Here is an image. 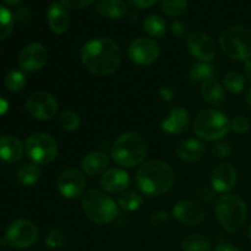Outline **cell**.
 Returning <instances> with one entry per match:
<instances>
[{
  "mask_svg": "<svg viewBox=\"0 0 251 251\" xmlns=\"http://www.w3.org/2000/svg\"><path fill=\"white\" fill-rule=\"evenodd\" d=\"M81 63L90 73L98 76L115 73L122 63V51L117 42L110 38H93L81 49Z\"/></svg>",
  "mask_w": 251,
  "mask_h": 251,
  "instance_id": "cell-1",
  "label": "cell"
},
{
  "mask_svg": "<svg viewBox=\"0 0 251 251\" xmlns=\"http://www.w3.org/2000/svg\"><path fill=\"white\" fill-rule=\"evenodd\" d=\"M137 188L147 196H161L174 184V172L168 163L158 159L144 162L136 172Z\"/></svg>",
  "mask_w": 251,
  "mask_h": 251,
  "instance_id": "cell-2",
  "label": "cell"
},
{
  "mask_svg": "<svg viewBox=\"0 0 251 251\" xmlns=\"http://www.w3.org/2000/svg\"><path fill=\"white\" fill-rule=\"evenodd\" d=\"M112 158L115 163L126 168H132L144 163L147 154L146 140L135 131L120 135L110 150Z\"/></svg>",
  "mask_w": 251,
  "mask_h": 251,
  "instance_id": "cell-3",
  "label": "cell"
},
{
  "mask_svg": "<svg viewBox=\"0 0 251 251\" xmlns=\"http://www.w3.org/2000/svg\"><path fill=\"white\" fill-rule=\"evenodd\" d=\"M216 216L227 232H238L247 220V203L238 195H222L216 203Z\"/></svg>",
  "mask_w": 251,
  "mask_h": 251,
  "instance_id": "cell-4",
  "label": "cell"
},
{
  "mask_svg": "<svg viewBox=\"0 0 251 251\" xmlns=\"http://www.w3.org/2000/svg\"><path fill=\"white\" fill-rule=\"evenodd\" d=\"M81 202L85 215L97 225L112 223L118 216L117 203L107 194L96 189L85 191Z\"/></svg>",
  "mask_w": 251,
  "mask_h": 251,
  "instance_id": "cell-5",
  "label": "cell"
},
{
  "mask_svg": "<svg viewBox=\"0 0 251 251\" xmlns=\"http://www.w3.org/2000/svg\"><path fill=\"white\" fill-rule=\"evenodd\" d=\"M230 130V122L226 114L216 109H205L196 115L194 131L206 141L222 139Z\"/></svg>",
  "mask_w": 251,
  "mask_h": 251,
  "instance_id": "cell-6",
  "label": "cell"
},
{
  "mask_svg": "<svg viewBox=\"0 0 251 251\" xmlns=\"http://www.w3.org/2000/svg\"><path fill=\"white\" fill-rule=\"evenodd\" d=\"M220 46L223 53L235 60L251 59V32L242 26H232L222 32Z\"/></svg>",
  "mask_w": 251,
  "mask_h": 251,
  "instance_id": "cell-7",
  "label": "cell"
},
{
  "mask_svg": "<svg viewBox=\"0 0 251 251\" xmlns=\"http://www.w3.org/2000/svg\"><path fill=\"white\" fill-rule=\"evenodd\" d=\"M26 153L34 164L46 166L51 163L58 154V145L55 140L44 132H34L26 140Z\"/></svg>",
  "mask_w": 251,
  "mask_h": 251,
  "instance_id": "cell-8",
  "label": "cell"
},
{
  "mask_svg": "<svg viewBox=\"0 0 251 251\" xmlns=\"http://www.w3.org/2000/svg\"><path fill=\"white\" fill-rule=\"evenodd\" d=\"M38 239V228L32 221L17 220L9 226L5 233V242L16 249L32 247Z\"/></svg>",
  "mask_w": 251,
  "mask_h": 251,
  "instance_id": "cell-9",
  "label": "cell"
},
{
  "mask_svg": "<svg viewBox=\"0 0 251 251\" xmlns=\"http://www.w3.org/2000/svg\"><path fill=\"white\" fill-rule=\"evenodd\" d=\"M26 110L33 119L49 120L58 112V102L53 95L44 91L32 93L26 102Z\"/></svg>",
  "mask_w": 251,
  "mask_h": 251,
  "instance_id": "cell-10",
  "label": "cell"
},
{
  "mask_svg": "<svg viewBox=\"0 0 251 251\" xmlns=\"http://www.w3.org/2000/svg\"><path fill=\"white\" fill-rule=\"evenodd\" d=\"M127 54L132 63L137 65H150L159 56V46L151 38H137L131 42Z\"/></svg>",
  "mask_w": 251,
  "mask_h": 251,
  "instance_id": "cell-11",
  "label": "cell"
},
{
  "mask_svg": "<svg viewBox=\"0 0 251 251\" xmlns=\"http://www.w3.org/2000/svg\"><path fill=\"white\" fill-rule=\"evenodd\" d=\"M86 176L77 168L66 169L58 179V190L64 198L75 199L86 190Z\"/></svg>",
  "mask_w": 251,
  "mask_h": 251,
  "instance_id": "cell-12",
  "label": "cell"
},
{
  "mask_svg": "<svg viewBox=\"0 0 251 251\" xmlns=\"http://www.w3.org/2000/svg\"><path fill=\"white\" fill-rule=\"evenodd\" d=\"M186 46L194 58L201 63H210L216 55V46L210 36L203 32H194L186 38Z\"/></svg>",
  "mask_w": 251,
  "mask_h": 251,
  "instance_id": "cell-13",
  "label": "cell"
},
{
  "mask_svg": "<svg viewBox=\"0 0 251 251\" xmlns=\"http://www.w3.org/2000/svg\"><path fill=\"white\" fill-rule=\"evenodd\" d=\"M48 60V51L41 43H28L21 49L19 54V65L25 71L33 73L46 65Z\"/></svg>",
  "mask_w": 251,
  "mask_h": 251,
  "instance_id": "cell-14",
  "label": "cell"
},
{
  "mask_svg": "<svg viewBox=\"0 0 251 251\" xmlns=\"http://www.w3.org/2000/svg\"><path fill=\"white\" fill-rule=\"evenodd\" d=\"M173 216L176 220L185 226H198L205 218L202 206L193 200H180L173 207Z\"/></svg>",
  "mask_w": 251,
  "mask_h": 251,
  "instance_id": "cell-15",
  "label": "cell"
},
{
  "mask_svg": "<svg viewBox=\"0 0 251 251\" xmlns=\"http://www.w3.org/2000/svg\"><path fill=\"white\" fill-rule=\"evenodd\" d=\"M237 171L228 163H221L211 174V185L217 193H227L237 184Z\"/></svg>",
  "mask_w": 251,
  "mask_h": 251,
  "instance_id": "cell-16",
  "label": "cell"
},
{
  "mask_svg": "<svg viewBox=\"0 0 251 251\" xmlns=\"http://www.w3.org/2000/svg\"><path fill=\"white\" fill-rule=\"evenodd\" d=\"M129 174L119 168L107 169L100 176V184L102 189L110 194H122L129 186Z\"/></svg>",
  "mask_w": 251,
  "mask_h": 251,
  "instance_id": "cell-17",
  "label": "cell"
},
{
  "mask_svg": "<svg viewBox=\"0 0 251 251\" xmlns=\"http://www.w3.org/2000/svg\"><path fill=\"white\" fill-rule=\"evenodd\" d=\"M47 21L54 33L61 34L69 28L70 17L61 2H51L47 10Z\"/></svg>",
  "mask_w": 251,
  "mask_h": 251,
  "instance_id": "cell-18",
  "label": "cell"
},
{
  "mask_svg": "<svg viewBox=\"0 0 251 251\" xmlns=\"http://www.w3.org/2000/svg\"><path fill=\"white\" fill-rule=\"evenodd\" d=\"M189 112L185 108L176 107L169 112L166 119L162 122L161 127L164 132L171 135L181 134L188 127Z\"/></svg>",
  "mask_w": 251,
  "mask_h": 251,
  "instance_id": "cell-19",
  "label": "cell"
},
{
  "mask_svg": "<svg viewBox=\"0 0 251 251\" xmlns=\"http://www.w3.org/2000/svg\"><path fill=\"white\" fill-rule=\"evenodd\" d=\"M82 172L90 176H97L104 173L109 166V158L104 152L93 151L82 159Z\"/></svg>",
  "mask_w": 251,
  "mask_h": 251,
  "instance_id": "cell-20",
  "label": "cell"
},
{
  "mask_svg": "<svg viewBox=\"0 0 251 251\" xmlns=\"http://www.w3.org/2000/svg\"><path fill=\"white\" fill-rule=\"evenodd\" d=\"M24 152L21 141L12 135L0 136V161L5 163H15Z\"/></svg>",
  "mask_w": 251,
  "mask_h": 251,
  "instance_id": "cell-21",
  "label": "cell"
},
{
  "mask_svg": "<svg viewBox=\"0 0 251 251\" xmlns=\"http://www.w3.org/2000/svg\"><path fill=\"white\" fill-rule=\"evenodd\" d=\"M176 153L181 161L196 162L205 153V146L195 139H186L179 142Z\"/></svg>",
  "mask_w": 251,
  "mask_h": 251,
  "instance_id": "cell-22",
  "label": "cell"
},
{
  "mask_svg": "<svg viewBox=\"0 0 251 251\" xmlns=\"http://www.w3.org/2000/svg\"><path fill=\"white\" fill-rule=\"evenodd\" d=\"M201 95H202L203 100L210 105H220L225 102L226 95L222 85L215 78L202 82L201 87Z\"/></svg>",
  "mask_w": 251,
  "mask_h": 251,
  "instance_id": "cell-23",
  "label": "cell"
},
{
  "mask_svg": "<svg viewBox=\"0 0 251 251\" xmlns=\"http://www.w3.org/2000/svg\"><path fill=\"white\" fill-rule=\"evenodd\" d=\"M98 14L107 19H122L126 14V4L123 0H100L96 6Z\"/></svg>",
  "mask_w": 251,
  "mask_h": 251,
  "instance_id": "cell-24",
  "label": "cell"
},
{
  "mask_svg": "<svg viewBox=\"0 0 251 251\" xmlns=\"http://www.w3.org/2000/svg\"><path fill=\"white\" fill-rule=\"evenodd\" d=\"M17 181L24 186H32L41 178V169L37 164H24L19 168L16 173Z\"/></svg>",
  "mask_w": 251,
  "mask_h": 251,
  "instance_id": "cell-25",
  "label": "cell"
},
{
  "mask_svg": "<svg viewBox=\"0 0 251 251\" xmlns=\"http://www.w3.org/2000/svg\"><path fill=\"white\" fill-rule=\"evenodd\" d=\"M144 29L153 38H163L167 31L166 21L159 15H150L144 21Z\"/></svg>",
  "mask_w": 251,
  "mask_h": 251,
  "instance_id": "cell-26",
  "label": "cell"
},
{
  "mask_svg": "<svg viewBox=\"0 0 251 251\" xmlns=\"http://www.w3.org/2000/svg\"><path fill=\"white\" fill-rule=\"evenodd\" d=\"M216 70L211 64L208 63H199L191 66L188 73V77L191 82H205V81L212 78Z\"/></svg>",
  "mask_w": 251,
  "mask_h": 251,
  "instance_id": "cell-27",
  "label": "cell"
},
{
  "mask_svg": "<svg viewBox=\"0 0 251 251\" xmlns=\"http://www.w3.org/2000/svg\"><path fill=\"white\" fill-rule=\"evenodd\" d=\"M183 251H210L211 242L202 234H190L181 243Z\"/></svg>",
  "mask_w": 251,
  "mask_h": 251,
  "instance_id": "cell-28",
  "label": "cell"
},
{
  "mask_svg": "<svg viewBox=\"0 0 251 251\" xmlns=\"http://www.w3.org/2000/svg\"><path fill=\"white\" fill-rule=\"evenodd\" d=\"M142 202H144V199L135 191H124L118 198V205L126 212H134V211L139 210Z\"/></svg>",
  "mask_w": 251,
  "mask_h": 251,
  "instance_id": "cell-29",
  "label": "cell"
},
{
  "mask_svg": "<svg viewBox=\"0 0 251 251\" xmlns=\"http://www.w3.org/2000/svg\"><path fill=\"white\" fill-rule=\"evenodd\" d=\"M223 83H225L226 90L229 91L230 93H240L245 87V78L238 71H229L225 76Z\"/></svg>",
  "mask_w": 251,
  "mask_h": 251,
  "instance_id": "cell-30",
  "label": "cell"
},
{
  "mask_svg": "<svg viewBox=\"0 0 251 251\" xmlns=\"http://www.w3.org/2000/svg\"><path fill=\"white\" fill-rule=\"evenodd\" d=\"M188 1L186 0H162L161 10L168 16H180L186 11Z\"/></svg>",
  "mask_w": 251,
  "mask_h": 251,
  "instance_id": "cell-31",
  "label": "cell"
},
{
  "mask_svg": "<svg viewBox=\"0 0 251 251\" xmlns=\"http://www.w3.org/2000/svg\"><path fill=\"white\" fill-rule=\"evenodd\" d=\"M59 124L66 131H75L80 127L81 119L73 110H63L59 114Z\"/></svg>",
  "mask_w": 251,
  "mask_h": 251,
  "instance_id": "cell-32",
  "label": "cell"
},
{
  "mask_svg": "<svg viewBox=\"0 0 251 251\" xmlns=\"http://www.w3.org/2000/svg\"><path fill=\"white\" fill-rule=\"evenodd\" d=\"M14 29V17L6 7L0 5V41L7 38Z\"/></svg>",
  "mask_w": 251,
  "mask_h": 251,
  "instance_id": "cell-33",
  "label": "cell"
},
{
  "mask_svg": "<svg viewBox=\"0 0 251 251\" xmlns=\"http://www.w3.org/2000/svg\"><path fill=\"white\" fill-rule=\"evenodd\" d=\"M26 85V77L21 71H11L6 75L5 78V86L11 92H19Z\"/></svg>",
  "mask_w": 251,
  "mask_h": 251,
  "instance_id": "cell-34",
  "label": "cell"
},
{
  "mask_svg": "<svg viewBox=\"0 0 251 251\" xmlns=\"http://www.w3.org/2000/svg\"><path fill=\"white\" fill-rule=\"evenodd\" d=\"M46 245L50 249H56L64 245V235L59 229H53L46 238Z\"/></svg>",
  "mask_w": 251,
  "mask_h": 251,
  "instance_id": "cell-35",
  "label": "cell"
},
{
  "mask_svg": "<svg viewBox=\"0 0 251 251\" xmlns=\"http://www.w3.org/2000/svg\"><path fill=\"white\" fill-rule=\"evenodd\" d=\"M250 129V122L245 117H237L230 122V130L237 134H244Z\"/></svg>",
  "mask_w": 251,
  "mask_h": 251,
  "instance_id": "cell-36",
  "label": "cell"
},
{
  "mask_svg": "<svg viewBox=\"0 0 251 251\" xmlns=\"http://www.w3.org/2000/svg\"><path fill=\"white\" fill-rule=\"evenodd\" d=\"M212 153L218 158H226L232 153V146L229 142H218V144L213 145Z\"/></svg>",
  "mask_w": 251,
  "mask_h": 251,
  "instance_id": "cell-37",
  "label": "cell"
},
{
  "mask_svg": "<svg viewBox=\"0 0 251 251\" xmlns=\"http://www.w3.org/2000/svg\"><path fill=\"white\" fill-rule=\"evenodd\" d=\"M198 196L202 202L208 203V205L215 202V193L211 189L206 188V186H201V188L198 189Z\"/></svg>",
  "mask_w": 251,
  "mask_h": 251,
  "instance_id": "cell-38",
  "label": "cell"
},
{
  "mask_svg": "<svg viewBox=\"0 0 251 251\" xmlns=\"http://www.w3.org/2000/svg\"><path fill=\"white\" fill-rule=\"evenodd\" d=\"M93 1L95 0H60L61 4L69 9H81V7L87 6Z\"/></svg>",
  "mask_w": 251,
  "mask_h": 251,
  "instance_id": "cell-39",
  "label": "cell"
},
{
  "mask_svg": "<svg viewBox=\"0 0 251 251\" xmlns=\"http://www.w3.org/2000/svg\"><path fill=\"white\" fill-rule=\"evenodd\" d=\"M169 221V216L167 212L159 211V212H154L151 217V222L153 226H163Z\"/></svg>",
  "mask_w": 251,
  "mask_h": 251,
  "instance_id": "cell-40",
  "label": "cell"
},
{
  "mask_svg": "<svg viewBox=\"0 0 251 251\" xmlns=\"http://www.w3.org/2000/svg\"><path fill=\"white\" fill-rule=\"evenodd\" d=\"M172 33L174 34V36L176 37H183L185 36L186 31H188V28H186V25L184 24L183 21H174L173 24H172Z\"/></svg>",
  "mask_w": 251,
  "mask_h": 251,
  "instance_id": "cell-41",
  "label": "cell"
},
{
  "mask_svg": "<svg viewBox=\"0 0 251 251\" xmlns=\"http://www.w3.org/2000/svg\"><path fill=\"white\" fill-rule=\"evenodd\" d=\"M159 95H161V97L163 98L164 100L172 102V100H174V97H176V91H174V88L167 86V87H162L161 90H159Z\"/></svg>",
  "mask_w": 251,
  "mask_h": 251,
  "instance_id": "cell-42",
  "label": "cell"
},
{
  "mask_svg": "<svg viewBox=\"0 0 251 251\" xmlns=\"http://www.w3.org/2000/svg\"><path fill=\"white\" fill-rule=\"evenodd\" d=\"M156 1L157 0H127V2L136 9H145V7L152 6Z\"/></svg>",
  "mask_w": 251,
  "mask_h": 251,
  "instance_id": "cell-43",
  "label": "cell"
},
{
  "mask_svg": "<svg viewBox=\"0 0 251 251\" xmlns=\"http://www.w3.org/2000/svg\"><path fill=\"white\" fill-rule=\"evenodd\" d=\"M213 251H240L237 247L229 244V243H223V244L217 245Z\"/></svg>",
  "mask_w": 251,
  "mask_h": 251,
  "instance_id": "cell-44",
  "label": "cell"
},
{
  "mask_svg": "<svg viewBox=\"0 0 251 251\" xmlns=\"http://www.w3.org/2000/svg\"><path fill=\"white\" fill-rule=\"evenodd\" d=\"M244 75L247 77V80L251 82V60L245 61V66H244Z\"/></svg>",
  "mask_w": 251,
  "mask_h": 251,
  "instance_id": "cell-45",
  "label": "cell"
},
{
  "mask_svg": "<svg viewBox=\"0 0 251 251\" xmlns=\"http://www.w3.org/2000/svg\"><path fill=\"white\" fill-rule=\"evenodd\" d=\"M7 109H9V103L4 98L0 97V115L5 114L7 112Z\"/></svg>",
  "mask_w": 251,
  "mask_h": 251,
  "instance_id": "cell-46",
  "label": "cell"
},
{
  "mask_svg": "<svg viewBox=\"0 0 251 251\" xmlns=\"http://www.w3.org/2000/svg\"><path fill=\"white\" fill-rule=\"evenodd\" d=\"M245 102H247V104L251 108V87L247 91V93H245Z\"/></svg>",
  "mask_w": 251,
  "mask_h": 251,
  "instance_id": "cell-47",
  "label": "cell"
},
{
  "mask_svg": "<svg viewBox=\"0 0 251 251\" xmlns=\"http://www.w3.org/2000/svg\"><path fill=\"white\" fill-rule=\"evenodd\" d=\"M4 1L9 5H17L21 0H4Z\"/></svg>",
  "mask_w": 251,
  "mask_h": 251,
  "instance_id": "cell-48",
  "label": "cell"
},
{
  "mask_svg": "<svg viewBox=\"0 0 251 251\" xmlns=\"http://www.w3.org/2000/svg\"><path fill=\"white\" fill-rule=\"evenodd\" d=\"M248 238H249L251 242V226L249 227V229H248Z\"/></svg>",
  "mask_w": 251,
  "mask_h": 251,
  "instance_id": "cell-49",
  "label": "cell"
}]
</instances>
